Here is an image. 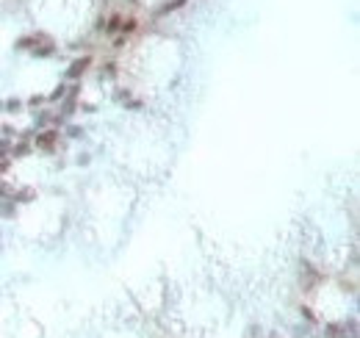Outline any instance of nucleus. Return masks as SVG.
<instances>
[]
</instances>
